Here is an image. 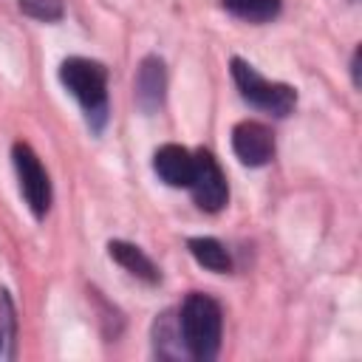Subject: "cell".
<instances>
[{"mask_svg": "<svg viewBox=\"0 0 362 362\" xmlns=\"http://www.w3.org/2000/svg\"><path fill=\"white\" fill-rule=\"evenodd\" d=\"M178 331H181V342L192 359H201V362L215 359V354L221 348V331H223L221 305L212 297L192 291L181 303Z\"/></svg>", "mask_w": 362, "mask_h": 362, "instance_id": "obj_1", "label": "cell"}, {"mask_svg": "<svg viewBox=\"0 0 362 362\" xmlns=\"http://www.w3.org/2000/svg\"><path fill=\"white\" fill-rule=\"evenodd\" d=\"M59 79L68 88V93L82 105L90 127L102 130V124L107 119V71H105V65L85 59V57H68L59 65Z\"/></svg>", "mask_w": 362, "mask_h": 362, "instance_id": "obj_2", "label": "cell"}, {"mask_svg": "<svg viewBox=\"0 0 362 362\" xmlns=\"http://www.w3.org/2000/svg\"><path fill=\"white\" fill-rule=\"evenodd\" d=\"M232 79H235L240 96H243L252 107H257V110H263V113L288 116V113L294 110V105H297V90H294L291 85L263 79L249 62H243V59H238V57L232 59Z\"/></svg>", "mask_w": 362, "mask_h": 362, "instance_id": "obj_3", "label": "cell"}, {"mask_svg": "<svg viewBox=\"0 0 362 362\" xmlns=\"http://www.w3.org/2000/svg\"><path fill=\"white\" fill-rule=\"evenodd\" d=\"M11 158H14V170H17V178H20V192L25 198L28 209L34 212V218H45V212L51 206V181H48L45 167L40 164L37 153L25 141L14 144Z\"/></svg>", "mask_w": 362, "mask_h": 362, "instance_id": "obj_4", "label": "cell"}, {"mask_svg": "<svg viewBox=\"0 0 362 362\" xmlns=\"http://www.w3.org/2000/svg\"><path fill=\"white\" fill-rule=\"evenodd\" d=\"M189 192L195 198V204L206 212H218L223 209L226 198H229V187H226V175L221 173L218 161L212 158L209 150H198L192 153V178H189Z\"/></svg>", "mask_w": 362, "mask_h": 362, "instance_id": "obj_5", "label": "cell"}, {"mask_svg": "<svg viewBox=\"0 0 362 362\" xmlns=\"http://www.w3.org/2000/svg\"><path fill=\"white\" fill-rule=\"evenodd\" d=\"M232 150L240 164L246 167H263L274 156V136L260 122H240L232 130Z\"/></svg>", "mask_w": 362, "mask_h": 362, "instance_id": "obj_6", "label": "cell"}, {"mask_svg": "<svg viewBox=\"0 0 362 362\" xmlns=\"http://www.w3.org/2000/svg\"><path fill=\"white\" fill-rule=\"evenodd\" d=\"M164 88H167L164 62L158 57H144L136 74V105L144 113H156L164 102Z\"/></svg>", "mask_w": 362, "mask_h": 362, "instance_id": "obj_7", "label": "cell"}, {"mask_svg": "<svg viewBox=\"0 0 362 362\" xmlns=\"http://www.w3.org/2000/svg\"><path fill=\"white\" fill-rule=\"evenodd\" d=\"M153 170L167 187H189L192 178V153L181 144H164L153 156Z\"/></svg>", "mask_w": 362, "mask_h": 362, "instance_id": "obj_8", "label": "cell"}, {"mask_svg": "<svg viewBox=\"0 0 362 362\" xmlns=\"http://www.w3.org/2000/svg\"><path fill=\"white\" fill-rule=\"evenodd\" d=\"M107 252H110V257L124 269V272H130L133 277H139V280H144V283H158V269H156V263L139 249V246H133V243H127V240H110L107 243Z\"/></svg>", "mask_w": 362, "mask_h": 362, "instance_id": "obj_9", "label": "cell"}, {"mask_svg": "<svg viewBox=\"0 0 362 362\" xmlns=\"http://www.w3.org/2000/svg\"><path fill=\"white\" fill-rule=\"evenodd\" d=\"M187 246H189V255L195 257L198 266H204L209 272H218V274L232 269V257H229V252L221 240H215V238H189Z\"/></svg>", "mask_w": 362, "mask_h": 362, "instance_id": "obj_10", "label": "cell"}, {"mask_svg": "<svg viewBox=\"0 0 362 362\" xmlns=\"http://www.w3.org/2000/svg\"><path fill=\"white\" fill-rule=\"evenodd\" d=\"M223 8L246 23H269L280 14L283 0H221Z\"/></svg>", "mask_w": 362, "mask_h": 362, "instance_id": "obj_11", "label": "cell"}, {"mask_svg": "<svg viewBox=\"0 0 362 362\" xmlns=\"http://www.w3.org/2000/svg\"><path fill=\"white\" fill-rule=\"evenodd\" d=\"M20 3V11L34 17V20H42V23H54L65 14L62 8V0H17Z\"/></svg>", "mask_w": 362, "mask_h": 362, "instance_id": "obj_12", "label": "cell"}, {"mask_svg": "<svg viewBox=\"0 0 362 362\" xmlns=\"http://www.w3.org/2000/svg\"><path fill=\"white\" fill-rule=\"evenodd\" d=\"M351 74H354V85H359V51H354V59H351Z\"/></svg>", "mask_w": 362, "mask_h": 362, "instance_id": "obj_13", "label": "cell"}, {"mask_svg": "<svg viewBox=\"0 0 362 362\" xmlns=\"http://www.w3.org/2000/svg\"><path fill=\"white\" fill-rule=\"evenodd\" d=\"M0 345H3V337H0Z\"/></svg>", "mask_w": 362, "mask_h": 362, "instance_id": "obj_14", "label": "cell"}]
</instances>
